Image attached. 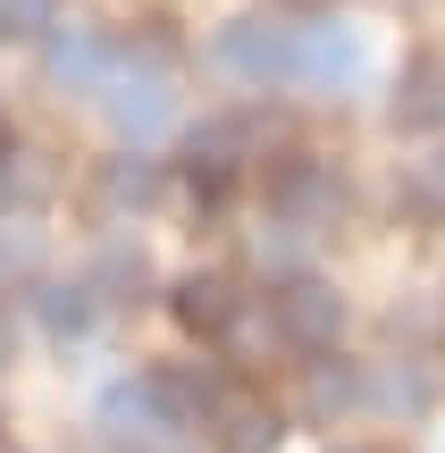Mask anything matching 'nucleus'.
I'll list each match as a JSON object with an SVG mask.
<instances>
[{
  "label": "nucleus",
  "instance_id": "obj_1",
  "mask_svg": "<svg viewBox=\"0 0 445 453\" xmlns=\"http://www.w3.org/2000/svg\"><path fill=\"white\" fill-rule=\"evenodd\" d=\"M219 59L244 84H295L303 76V26H286V17H235L219 34Z\"/></svg>",
  "mask_w": 445,
  "mask_h": 453
},
{
  "label": "nucleus",
  "instance_id": "obj_2",
  "mask_svg": "<svg viewBox=\"0 0 445 453\" xmlns=\"http://www.w3.org/2000/svg\"><path fill=\"white\" fill-rule=\"evenodd\" d=\"M127 67V42L118 34H93V26H59L42 42V76L59 84V93H101V84Z\"/></svg>",
  "mask_w": 445,
  "mask_h": 453
},
{
  "label": "nucleus",
  "instance_id": "obj_3",
  "mask_svg": "<svg viewBox=\"0 0 445 453\" xmlns=\"http://www.w3.org/2000/svg\"><path fill=\"white\" fill-rule=\"evenodd\" d=\"M336 327H345V294L328 277H286L278 286V336L303 344V353H328Z\"/></svg>",
  "mask_w": 445,
  "mask_h": 453
},
{
  "label": "nucleus",
  "instance_id": "obj_4",
  "mask_svg": "<svg viewBox=\"0 0 445 453\" xmlns=\"http://www.w3.org/2000/svg\"><path fill=\"white\" fill-rule=\"evenodd\" d=\"M269 211H278L286 226H328L336 211H345V185H336L328 160H286L278 177H269Z\"/></svg>",
  "mask_w": 445,
  "mask_h": 453
},
{
  "label": "nucleus",
  "instance_id": "obj_5",
  "mask_svg": "<svg viewBox=\"0 0 445 453\" xmlns=\"http://www.w3.org/2000/svg\"><path fill=\"white\" fill-rule=\"evenodd\" d=\"M160 194H168V177H160V160H143V151L101 160V177H93V211L101 219H134V211H151Z\"/></svg>",
  "mask_w": 445,
  "mask_h": 453
},
{
  "label": "nucleus",
  "instance_id": "obj_6",
  "mask_svg": "<svg viewBox=\"0 0 445 453\" xmlns=\"http://www.w3.org/2000/svg\"><path fill=\"white\" fill-rule=\"evenodd\" d=\"M160 428H177L168 403H160V378H118V387L101 395V437L134 445V437H160Z\"/></svg>",
  "mask_w": 445,
  "mask_h": 453
},
{
  "label": "nucleus",
  "instance_id": "obj_7",
  "mask_svg": "<svg viewBox=\"0 0 445 453\" xmlns=\"http://www.w3.org/2000/svg\"><path fill=\"white\" fill-rule=\"evenodd\" d=\"M101 101H110V118H118V134H151L168 118V84H160V67H118L110 84H101Z\"/></svg>",
  "mask_w": 445,
  "mask_h": 453
},
{
  "label": "nucleus",
  "instance_id": "obj_8",
  "mask_svg": "<svg viewBox=\"0 0 445 453\" xmlns=\"http://www.w3.org/2000/svg\"><path fill=\"white\" fill-rule=\"evenodd\" d=\"M160 403H168V420H177V428L219 420V411H227V378H219L211 361H177V370H160Z\"/></svg>",
  "mask_w": 445,
  "mask_h": 453
},
{
  "label": "nucleus",
  "instance_id": "obj_9",
  "mask_svg": "<svg viewBox=\"0 0 445 453\" xmlns=\"http://www.w3.org/2000/svg\"><path fill=\"white\" fill-rule=\"evenodd\" d=\"M395 127L403 134H437L445 127V59H437V50L403 67V84H395Z\"/></svg>",
  "mask_w": 445,
  "mask_h": 453
},
{
  "label": "nucleus",
  "instance_id": "obj_10",
  "mask_svg": "<svg viewBox=\"0 0 445 453\" xmlns=\"http://www.w3.org/2000/svg\"><path fill=\"white\" fill-rule=\"evenodd\" d=\"M168 311H177V327H185V336H227V327L244 319V303H235V286H227V277H185Z\"/></svg>",
  "mask_w": 445,
  "mask_h": 453
},
{
  "label": "nucleus",
  "instance_id": "obj_11",
  "mask_svg": "<svg viewBox=\"0 0 445 453\" xmlns=\"http://www.w3.org/2000/svg\"><path fill=\"white\" fill-rule=\"evenodd\" d=\"M34 319H42L59 344L93 336V319H101V294H93V277H76V286H34Z\"/></svg>",
  "mask_w": 445,
  "mask_h": 453
},
{
  "label": "nucleus",
  "instance_id": "obj_12",
  "mask_svg": "<svg viewBox=\"0 0 445 453\" xmlns=\"http://www.w3.org/2000/svg\"><path fill=\"white\" fill-rule=\"evenodd\" d=\"M362 76V42L345 26H303V76L295 84H353Z\"/></svg>",
  "mask_w": 445,
  "mask_h": 453
},
{
  "label": "nucleus",
  "instance_id": "obj_13",
  "mask_svg": "<svg viewBox=\"0 0 445 453\" xmlns=\"http://www.w3.org/2000/svg\"><path fill=\"white\" fill-rule=\"evenodd\" d=\"M353 403H362V370L353 361H311L303 370V411L311 420H345Z\"/></svg>",
  "mask_w": 445,
  "mask_h": 453
},
{
  "label": "nucleus",
  "instance_id": "obj_14",
  "mask_svg": "<svg viewBox=\"0 0 445 453\" xmlns=\"http://www.w3.org/2000/svg\"><path fill=\"white\" fill-rule=\"evenodd\" d=\"M143 286H151V260L134 252V243H101V260H93V294L101 303H143Z\"/></svg>",
  "mask_w": 445,
  "mask_h": 453
},
{
  "label": "nucleus",
  "instance_id": "obj_15",
  "mask_svg": "<svg viewBox=\"0 0 445 453\" xmlns=\"http://www.w3.org/2000/svg\"><path fill=\"white\" fill-rule=\"evenodd\" d=\"M286 428H278V411L269 403H227V437H219V453H269Z\"/></svg>",
  "mask_w": 445,
  "mask_h": 453
},
{
  "label": "nucleus",
  "instance_id": "obj_16",
  "mask_svg": "<svg viewBox=\"0 0 445 453\" xmlns=\"http://www.w3.org/2000/svg\"><path fill=\"white\" fill-rule=\"evenodd\" d=\"M185 194H194V211H219V202L235 194V160H211V151H194V168H185Z\"/></svg>",
  "mask_w": 445,
  "mask_h": 453
},
{
  "label": "nucleus",
  "instance_id": "obj_17",
  "mask_svg": "<svg viewBox=\"0 0 445 453\" xmlns=\"http://www.w3.org/2000/svg\"><path fill=\"white\" fill-rule=\"evenodd\" d=\"M403 202H412L420 219H445V151L412 160V177H403Z\"/></svg>",
  "mask_w": 445,
  "mask_h": 453
},
{
  "label": "nucleus",
  "instance_id": "obj_18",
  "mask_svg": "<svg viewBox=\"0 0 445 453\" xmlns=\"http://www.w3.org/2000/svg\"><path fill=\"white\" fill-rule=\"evenodd\" d=\"M0 34H17V42L59 34V0H0Z\"/></svg>",
  "mask_w": 445,
  "mask_h": 453
},
{
  "label": "nucleus",
  "instance_id": "obj_19",
  "mask_svg": "<svg viewBox=\"0 0 445 453\" xmlns=\"http://www.w3.org/2000/svg\"><path fill=\"white\" fill-rule=\"evenodd\" d=\"M379 403H387V411H420V403H429V378L403 361V370H387V378H379Z\"/></svg>",
  "mask_w": 445,
  "mask_h": 453
},
{
  "label": "nucleus",
  "instance_id": "obj_20",
  "mask_svg": "<svg viewBox=\"0 0 445 453\" xmlns=\"http://www.w3.org/2000/svg\"><path fill=\"white\" fill-rule=\"evenodd\" d=\"M34 269V243L26 235H0V277H26Z\"/></svg>",
  "mask_w": 445,
  "mask_h": 453
},
{
  "label": "nucleus",
  "instance_id": "obj_21",
  "mask_svg": "<svg viewBox=\"0 0 445 453\" xmlns=\"http://www.w3.org/2000/svg\"><path fill=\"white\" fill-rule=\"evenodd\" d=\"M0 361H9V319H0Z\"/></svg>",
  "mask_w": 445,
  "mask_h": 453
}]
</instances>
